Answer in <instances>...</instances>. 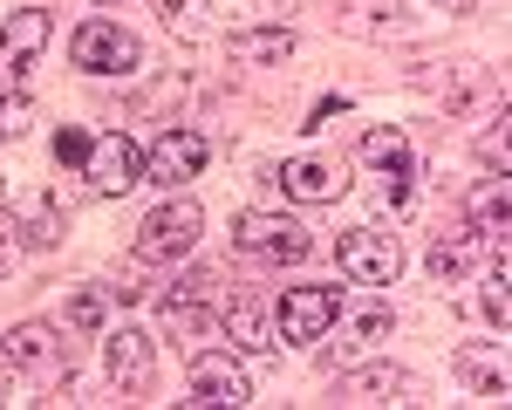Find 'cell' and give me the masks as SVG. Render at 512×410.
Masks as SVG:
<instances>
[{
	"instance_id": "6",
	"label": "cell",
	"mask_w": 512,
	"mask_h": 410,
	"mask_svg": "<svg viewBox=\"0 0 512 410\" xmlns=\"http://www.w3.org/2000/svg\"><path fill=\"white\" fill-rule=\"evenodd\" d=\"M335 260H342V274H349V281L390 287L396 274H403V240H396V233H383V226H355V233H342Z\"/></svg>"
},
{
	"instance_id": "21",
	"label": "cell",
	"mask_w": 512,
	"mask_h": 410,
	"mask_svg": "<svg viewBox=\"0 0 512 410\" xmlns=\"http://www.w3.org/2000/svg\"><path fill=\"white\" fill-rule=\"evenodd\" d=\"M21 246H28V226H21L14 212H0V274H7V267L21 260Z\"/></svg>"
},
{
	"instance_id": "13",
	"label": "cell",
	"mask_w": 512,
	"mask_h": 410,
	"mask_svg": "<svg viewBox=\"0 0 512 410\" xmlns=\"http://www.w3.org/2000/svg\"><path fill=\"white\" fill-rule=\"evenodd\" d=\"M151 376H158L151 335H144V328H117V335H110V383L137 397V390H151Z\"/></svg>"
},
{
	"instance_id": "5",
	"label": "cell",
	"mask_w": 512,
	"mask_h": 410,
	"mask_svg": "<svg viewBox=\"0 0 512 410\" xmlns=\"http://www.w3.org/2000/svg\"><path fill=\"white\" fill-rule=\"evenodd\" d=\"M137 178H144V144H137V137L110 130V137L89 144V158H82V185H89L96 199H123Z\"/></svg>"
},
{
	"instance_id": "7",
	"label": "cell",
	"mask_w": 512,
	"mask_h": 410,
	"mask_svg": "<svg viewBox=\"0 0 512 410\" xmlns=\"http://www.w3.org/2000/svg\"><path fill=\"white\" fill-rule=\"evenodd\" d=\"M335 315H342V294L335 287H287L280 294V342H294V349H315L321 335L335 328Z\"/></svg>"
},
{
	"instance_id": "23",
	"label": "cell",
	"mask_w": 512,
	"mask_h": 410,
	"mask_svg": "<svg viewBox=\"0 0 512 410\" xmlns=\"http://www.w3.org/2000/svg\"><path fill=\"white\" fill-rule=\"evenodd\" d=\"M478 158H485V171H492V178H506V123H492V130H485Z\"/></svg>"
},
{
	"instance_id": "2",
	"label": "cell",
	"mask_w": 512,
	"mask_h": 410,
	"mask_svg": "<svg viewBox=\"0 0 512 410\" xmlns=\"http://www.w3.org/2000/svg\"><path fill=\"white\" fill-rule=\"evenodd\" d=\"M355 158H362V171H376V178H383V205H410V199H417V151H410V137H403V130H390V123L362 130Z\"/></svg>"
},
{
	"instance_id": "20",
	"label": "cell",
	"mask_w": 512,
	"mask_h": 410,
	"mask_svg": "<svg viewBox=\"0 0 512 410\" xmlns=\"http://www.w3.org/2000/svg\"><path fill=\"white\" fill-rule=\"evenodd\" d=\"M69 328H76V335H96V328H103V294H89V287L69 294Z\"/></svg>"
},
{
	"instance_id": "1",
	"label": "cell",
	"mask_w": 512,
	"mask_h": 410,
	"mask_svg": "<svg viewBox=\"0 0 512 410\" xmlns=\"http://www.w3.org/2000/svg\"><path fill=\"white\" fill-rule=\"evenodd\" d=\"M233 240L246 260H260V267H301L308 253H315V233L301 226V219H287V212H239Z\"/></svg>"
},
{
	"instance_id": "14",
	"label": "cell",
	"mask_w": 512,
	"mask_h": 410,
	"mask_svg": "<svg viewBox=\"0 0 512 410\" xmlns=\"http://www.w3.org/2000/svg\"><path fill=\"white\" fill-rule=\"evenodd\" d=\"M226 342H233L239 356H267V349H274V335H267V301H260V294H233V301H226Z\"/></svg>"
},
{
	"instance_id": "15",
	"label": "cell",
	"mask_w": 512,
	"mask_h": 410,
	"mask_svg": "<svg viewBox=\"0 0 512 410\" xmlns=\"http://www.w3.org/2000/svg\"><path fill=\"white\" fill-rule=\"evenodd\" d=\"M335 397H342V404H403V397H410V376L390 369V363H376V369L342 376V383H335Z\"/></svg>"
},
{
	"instance_id": "8",
	"label": "cell",
	"mask_w": 512,
	"mask_h": 410,
	"mask_svg": "<svg viewBox=\"0 0 512 410\" xmlns=\"http://www.w3.org/2000/svg\"><path fill=\"white\" fill-rule=\"evenodd\" d=\"M205 158H212V144L198 130H164V137L144 144V178L164 185V192H178V185H192L198 171H205Z\"/></svg>"
},
{
	"instance_id": "26",
	"label": "cell",
	"mask_w": 512,
	"mask_h": 410,
	"mask_svg": "<svg viewBox=\"0 0 512 410\" xmlns=\"http://www.w3.org/2000/svg\"><path fill=\"white\" fill-rule=\"evenodd\" d=\"M0 390H7V356H0ZM0 404H7V397H0Z\"/></svg>"
},
{
	"instance_id": "9",
	"label": "cell",
	"mask_w": 512,
	"mask_h": 410,
	"mask_svg": "<svg viewBox=\"0 0 512 410\" xmlns=\"http://www.w3.org/2000/svg\"><path fill=\"white\" fill-rule=\"evenodd\" d=\"M0 356H7V369H28L41 383H62V349H55V328L48 322H14L0 335Z\"/></svg>"
},
{
	"instance_id": "25",
	"label": "cell",
	"mask_w": 512,
	"mask_h": 410,
	"mask_svg": "<svg viewBox=\"0 0 512 410\" xmlns=\"http://www.w3.org/2000/svg\"><path fill=\"white\" fill-rule=\"evenodd\" d=\"M485 315H492V328H506V274H492V287H485Z\"/></svg>"
},
{
	"instance_id": "10",
	"label": "cell",
	"mask_w": 512,
	"mask_h": 410,
	"mask_svg": "<svg viewBox=\"0 0 512 410\" xmlns=\"http://www.w3.org/2000/svg\"><path fill=\"white\" fill-rule=\"evenodd\" d=\"M41 48H48V14L41 7L7 14V28H0V76H7V89H21V76L35 69Z\"/></svg>"
},
{
	"instance_id": "18",
	"label": "cell",
	"mask_w": 512,
	"mask_h": 410,
	"mask_svg": "<svg viewBox=\"0 0 512 410\" xmlns=\"http://www.w3.org/2000/svg\"><path fill=\"white\" fill-rule=\"evenodd\" d=\"M478 240L506 246V185H492V199L478 205Z\"/></svg>"
},
{
	"instance_id": "3",
	"label": "cell",
	"mask_w": 512,
	"mask_h": 410,
	"mask_svg": "<svg viewBox=\"0 0 512 410\" xmlns=\"http://www.w3.org/2000/svg\"><path fill=\"white\" fill-rule=\"evenodd\" d=\"M69 62H76L82 76H130L144 62V48L117 21H82L76 35H69Z\"/></svg>"
},
{
	"instance_id": "22",
	"label": "cell",
	"mask_w": 512,
	"mask_h": 410,
	"mask_svg": "<svg viewBox=\"0 0 512 410\" xmlns=\"http://www.w3.org/2000/svg\"><path fill=\"white\" fill-rule=\"evenodd\" d=\"M21 130H28V96L7 89V96H0V137H21Z\"/></svg>"
},
{
	"instance_id": "16",
	"label": "cell",
	"mask_w": 512,
	"mask_h": 410,
	"mask_svg": "<svg viewBox=\"0 0 512 410\" xmlns=\"http://www.w3.org/2000/svg\"><path fill=\"white\" fill-rule=\"evenodd\" d=\"M226 48H233V62H287L294 55V28H239Z\"/></svg>"
},
{
	"instance_id": "11",
	"label": "cell",
	"mask_w": 512,
	"mask_h": 410,
	"mask_svg": "<svg viewBox=\"0 0 512 410\" xmlns=\"http://www.w3.org/2000/svg\"><path fill=\"white\" fill-rule=\"evenodd\" d=\"M185 404H253V383H246V369L233 356H219V349H198L192 356V397Z\"/></svg>"
},
{
	"instance_id": "17",
	"label": "cell",
	"mask_w": 512,
	"mask_h": 410,
	"mask_svg": "<svg viewBox=\"0 0 512 410\" xmlns=\"http://www.w3.org/2000/svg\"><path fill=\"white\" fill-rule=\"evenodd\" d=\"M472 260H478V233H444V240L431 246V274H437V281L472 274Z\"/></svg>"
},
{
	"instance_id": "19",
	"label": "cell",
	"mask_w": 512,
	"mask_h": 410,
	"mask_svg": "<svg viewBox=\"0 0 512 410\" xmlns=\"http://www.w3.org/2000/svg\"><path fill=\"white\" fill-rule=\"evenodd\" d=\"M383 335H390V308H355V322H349L355 349H369V342H383Z\"/></svg>"
},
{
	"instance_id": "12",
	"label": "cell",
	"mask_w": 512,
	"mask_h": 410,
	"mask_svg": "<svg viewBox=\"0 0 512 410\" xmlns=\"http://www.w3.org/2000/svg\"><path fill=\"white\" fill-rule=\"evenodd\" d=\"M274 178H280V192L301 199V205H335L342 192H349V178H342L335 158H287Z\"/></svg>"
},
{
	"instance_id": "4",
	"label": "cell",
	"mask_w": 512,
	"mask_h": 410,
	"mask_svg": "<svg viewBox=\"0 0 512 410\" xmlns=\"http://www.w3.org/2000/svg\"><path fill=\"white\" fill-rule=\"evenodd\" d=\"M198 233H205V212H198L192 199H171L137 226V260H144V267H151V260H185L198 246Z\"/></svg>"
},
{
	"instance_id": "24",
	"label": "cell",
	"mask_w": 512,
	"mask_h": 410,
	"mask_svg": "<svg viewBox=\"0 0 512 410\" xmlns=\"http://www.w3.org/2000/svg\"><path fill=\"white\" fill-rule=\"evenodd\" d=\"M55 158H62V164H82V158H89V137H82V130H62V137H55Z\"/></svg>"
}]
</instances>
